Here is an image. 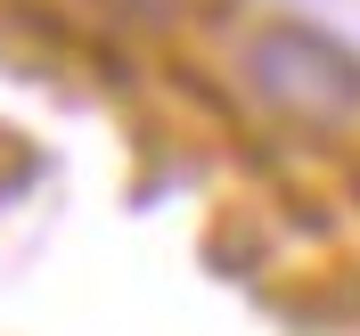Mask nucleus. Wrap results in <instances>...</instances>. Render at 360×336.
Masks as SVG:
<instances>
[{
    "label": "nucleus",
    "mask_w": 360,
    "mask_h": 336,
    "mask_svg": "<svg viewBox=\"0 0 360 336\" xmlns=\"http://www.w3.org/2000/svg\"><path fill=\"white\" fill-rule=\"evenodd\" d=\"M246 90L262 107H278L287 123H311V132H344L360 123V58L344 42H328L319 25H262L238 58Z\"/></svg>",
    "instance_id": "f257e3e1"
}]
</instances>
